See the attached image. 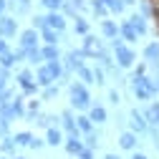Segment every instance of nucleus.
<instances>
[{
    "label": "nucleus",
    "mask_w": 159,
    "mask_h": 159,
    "mask_svg": "<svg viewBox=\"0 0 159 159\" xmlns=\"http://www.w3.org/2000/svg\"><path fill=\"white\" fill-rule=\"evenodd\" d=\"M131 93H134V98H136V101H152V93L142 86V84H131Z\"/></svg>",
    "instance_id": "obj_27"
},
{
    "label": "nucleus",
    "mask_w": 159,
    "mask_h": 159,
    "mask_svg": "<svg viewBox=\"0 0 159 159\" xmlns=\"http://www.w3.org/2000/svg\"><path fill=\"white\" fill-rule=\"evenodd\" d=\"M30 142H33V134L30 131H18L15 134V144L18 147H30Z\"/></svg>",
    "instance_id": "obj_35"
},
{
    "label": "nucleus",
    "mask_w": 159,
    "mask_h": 159,
    "mask_svg": "<svg viewBox=\"0 0 159 159\" xmlns=\"http://www.w3.org/2000/svg\"><path fill=\"white\" fill-rule=\"evenodd\" d=\"M46 68L51 71V76H53V81H61V76H63V61H46Z\"/></svg>",
    "instance_id": "obj_26"
},
{
    "label": "nucleus",
    "mask_w": 159,
    "mask_h": 159,
    "mask_svg": "<svg viewBox=\"0 0 159 159\" xmlns=\"http://www.w3.org/2000/svg\"><path fill=\"white\" fill-rule=\"evenodd\" d=\"M10 106H13V114H15V119H25V114H28V106H25V96L20 93V96H15L13 101H10Z\"/></svg>",
    "instance_id": "obj_20"
},
{
    "label": "nucleus",
    "mask_w": 159,
    "mask_h": 159,
    "mask_svg": "<svg viewBox=\"0 0 159 159\" xmlns=\"http://www.w3.org/2000/svg\"><path fill=\"white\" fill-rule=\"evenodd\" d=\"M58 121H61V116H56V114H38L35 116V124L41 126V129H51V126H58Z\"/></svg>",
    "instance_id": "obj_17"
},
{
    "label": "nucleus",
    "mask_w": 159,
    "mask_h": 159,
    "mask_svg": "<svg viewBox=\"0 0 159 159\" xmlns=\"http://www.w3.org/2000/svg\"><path fill=\"white\" fill-rule=\"evenodd\" d=\"M0 68H3V66H0Z\"/></svg>",
    "instance_id": "obj_57"
},
{
    "label": "nucleus",
    "mask_w": 159,
    "mask_h": 159,
    "mask_svg": "<svg viewBox=\"0 0 159 159\" xmlns=\"http://www.w3.org/2000/svg\"><path fill=\"white\" fill-rule=\"evenodd\" d=\"M56 96H58V84H53V86L43 89V93H41V101H51V98H56Z\"/></svg>",
    "instance_id": "obj_37"
},
{
    "label": "nucleus",
    "mask_w": 159,
    "mask_h": 159,
    "mask_svg": "<svg viewBox=\"0 0 159 159\" xmlns=\"http://www.w3.org/2000/svg\"><path fill=\"white\" fill-rule=\"evenodd\" d=\"M33 28H35L38 33H41V30H46V28H48V23H46V15H35V18H33Z\"/></svg>",
    "instance_id": "obj_40"
},
{
    "label": "nucleus",
    "mask_w": 159,
    "mask_h": 159,
    "mask_svg": "<svg viewBox=\"0 0 159 159\" xmlns=\"http://www.w3.org/2000/svg\"><path fill=\"white\" fill-rule=\"evenodd\" d=\"M46 23H48V28L63 33V30H66V15H63L61 10H51V13L46 15Z\"/></svg>",
    "instance_id": "obj_9"
},
{
    "label": "nucleus",
    "mask_w": 159,
    "mask_h": 159,
    "mask_svg": "<svg viewBox=\"0 0 159 159\" xmlns=\"http://www.w3.org/2000/svg\"><path fill=\"white\" fill-rule=\"evenodd\" d=\"M71 3H73V8H76L78 13H81V10H86V8H89V0H71Z\"/></svg>",
    "instance_id": "obj_46"
},
{
    "label": "nucleus",
    "mask_w": 159,
    "mask_h": 159,
    "mask_svg": "<svg viewBox=\"0 0 159 159\" xmlns=\"http://www.w3.org/2000/svg\"><path fill=\"white\" fill-rule=\"evenodd\" d=\"M25 61L30 63V66H43L46 63V58H43V51L41 48H30V51H25Z\"/></svg>",
    "instance_id": "obj_22"
},
{
    "label": "nucleus",
    "mask_w": 159,
    "mask_h": 159,
    "mask_svg": "<svg viewBox=\"0 0 159 159\" xmlns=\"http://www.w3.org/2000/svg\"><path fill=\"white\" fill-rule=\"evenodd\" d=\"M109 48H111V53H114V61H116L119 68H131V66L136 63V53L129 48V43L121 41V35L114 38V41L109 43Z\"/></svg>",
    "instance_id": "obj_2"
},
{
    "label": "nucleus",
    "mask_w": 159,
    "mask_h": 159,
    "mask_svg": "<svg viewBox=\"0 0 159 159\" xmlns=\"http://www.w3.org/2000/svg\"><path fill=\"white\" fill-rule=\"evenodd\" d=\"M119 147H121L124 152H136V147H139V136H136L134 131L124 129L121 134H119Z\"/></svg>",
    "instance_id": "obj_7"
},
{
    "label": "nucleus",
    "mask_w": 159,
    "mask_h": 159,
    "mask_svg": "<svg viewBox=\"0 0 159 159\" xmlns=\"http://www.w3.org/2000/svg\"><path fill=\"white\" fill-rule=\"evenodd\" d=\"M43 58L46 61H61V51H58V46H43Z\"/></svg>",
    "instance_id": "obj_32"
},
{
    "label": "nucleus",
    "mask_w": 159,
    "mask_h": 159,
    "mask_svg": "<svg viewBox=\"0 0 159 159\" xmlns=\"http://www.w3.org/2000/svg\"><path fill=\"white\" fill-rule=\"evenodd\" d=\"M10 159H25V157H18V154H15V157H10Z\"/></svg>",
    "instance_id": "obj_53"
},
{
    "label": "nucleus",
    "mask_w": 159,
    "mask_h": 159,
    "mask_svg": "<svg viewBox=\"0 0 159 159\" xmlns=\"http://www.w3.org/2000/svg\"><path fill=\"white\" fill-rule=\"evenodd\" d=\"M91 68H93V76H96V86H104V84H106V71H104V66H101V63H93Z\"/></svg>",
    "instance_id": "obj_34"
},
{
    "label": "nucleus",
    "mask_w": 159,
    "mask_h": 159,
    "mask_svg": "<svg viewBox=\"0 0 159 159\" xmlns=\"http://www.w3.org/2000/svg\"><path fill=\"white\" fill-rule=\"evenodd\" d=\"M129 131H134L136 136L149 134V124H147L144 114L139 111V109H131V111H129Z\"/></svg>",
    "instance_id": "obj_4"
},
{
    "label": "nucleus",
    "mask_w": 159,
    "mask_h": 159,
    "mask_svg": "<svg viewBox=\"0 0 159 159\" xmlns=\"http://www.w3.org/2000/svg\"><path fill=\"white\" fill-rule=\"evenodd\" d=\"M15 81H18V86H20L23 96H38V91H41V86L35 84V73H33L30 68L18 71V73H15Z\"/></svg>",
    "instance_id": "obj_3"
},
{
    "label": "nucleus",
    "mask_w": 159,
    "mask_h": 159,
    "mask_svg": "<svg viewBox=\"0 0 159 159\" xmlns=\"http://www.w3.org/2000/svg\"><path fill=\"white\" fill-rule=\"evenodd\" d=\"M43 147H46V139H38V136H33V142H30V147H28V149L38 152V149H43Z\"/></svg>",
    "instance_id": "obj_44"
},
{
    "label": "nucleus",
    "mask_w": 159,
    "mask_h": 159,
    "mask_svg": "<svg viewBox=\"0 0 159 159\" xmlns=\"http://www.w3.org/2000/svg\"><path fill=\"white\" fill-rule=\"evenodd\" d=\"M61 126H63L66 136H84L81 131H78V126H76V114H73V109H63V111H61Z\"/></svg>",
    "instance_id": "obj_5"
},
{
    "label": "nucleus",
    "mask_w": 159,
    "mask_h": 159,
    "mask_svg": "<svg viewBox=\"0 0 159 159\" xmlns=\"http://www.w3.org/2000/svg\"><path fill=\"white\" fill-rule=\"evenodd\" d=\"M18 30L20 28H18V20L13 15H3L0 18V38H13Z\"/></svg>",
    "instance_id": "obj_6"
},
{
    "label": "nucleus",
    "mask_w": 159,
    "mask_h": 159,
    "mask_svg": "<svg viewBox=\"0 0 159 159\" xmlns=\"http://www.w3.org/2000/svg\"><path fill=\"white\" fill-rule=\"evenodd\" d=\"M76 126H78V131H81L84 136L91 134V131L96 129V124L91 121V116H89V114H78V116H76Z\"/></svg>",
    "instance_id": "obj_18"
},
{
    "label": "nucleus",
    "mask_w": 159,
    "mask_h": 159,
    "mask_svg": "<svg viewBox=\"0 0 159 159\" xmlns=\"http://www.w3.org/2000/svg\"><path fill=\"white\" fill-rule=\"evenodd\" d=\"M71 159H78V157H71Z\"/></svg>",
    "instance_id": "obj_55"
},
{
    "label": "nucleus",
    "mask_w": 159,
    "mask_h": 159,
    "mask_svg": "<svg viewBox=\"0 0 159 159\" xmlns=\"http://www.w3.org/2000/svg\"><path fill=\"white\" fill-rule=\"evenodd\" d=\"M38 114H41V98H30V101H28V114H25V119H28V121H35V116Z\"/></svg>",
    "instance_id": "obj_31"
},
{
    "label": "nucleus",
    "mask_w": 159,
    "mask_h": 159,
    "mask_svg": "<svg viewBox=\"0 0 159 159\" xmlns=\"http://www.w3.org/2000/svg\"><path fill=\"white\" fill-rule=\"evenodd\" d=\"M15 149H18L15 136H3V142H0V152H5L8 157H15Z\"/></svg>",
    "instance_id": "obj_30"
},
{
    "label": "nucleus",
    "mask_w": 159,
    "mask_h": 159,
    "mask_svg": "<svg viewBox=\"0 0 159 159\" xmlns=\"http://www.w3.org/2000/svg\"><path fill=\"white\" fill-rule=\"evenodd\" d=\"M89 8L93 10V15L98 18V20H104V18H109V13H111V10H109V8L104 5V0H89Z\"/></svg>",
    "instance_id": "obj_21"
},
{
    "label": "nucleus",
    "mask_w": 159,
    "mask_h": 159,
    "mask_svg": "<svg viewBox=\"0 0 159 159\" xmlns=\"http://www.w3.org/2000/svg\"><path fill=\"white\" fill-rule=\"evenodd\" d=\"M63 142H66V136H63V131L58 129V126L46 129V144H48V147H61Z\"/></svg>",
    "instance_id": "obj_14"
},
{
    "label": "nucleus",
    "mask_w": 159,
    "mask_h": 159,
    "mask_svg": "<svg viewBox=\"0 0 159 159\" xmlns=\"http://www.w3.org/2000/svg\"><path fill=\"white\" fill-rule=\"evenodd\" d=\"M89 30H91L89 20H86L84 15H78L76 20H73V33H76V35H89Z\"/></svg>",
    "instance_id": "obj_29"
},
{
    "label": "nucleus",
    "mask_w": 159,
    "mask_h": 159,
    "mask_svg": "<svg viewBox=\"0 0 159 159\" xmlns=\"http://www.w3.org/2000/svg\"><path fill=\"white\" fill-rule=\"evenodd\" d=\"M63 3H66V0H41V5H43L48 13H51V10H61Z\"/></svg>",
    "instance_id": "obj_36"
},
{
    "label": "nucleus",
    "mask_w": 159,
    "mask_h": 159,
    "mask_svg": "<svg viewBox=\"0 0 159 159\" xmlns=\"http://www.w3.org/2000/svg\"><path fill=\"white\" fill-rule=\"evenodd\" d=\"M0 116H5L8 121H15V114H13V106L5 104V106H0Z\"/></svg>",
    "instance_id": "obj_42"
},
{
    "label": "nucleus",
    "mask_w": 159,
    "mask_h": 159,
    "mask_svg": "<svg viewBox=\"0 0 159 159\" xmlns=\"http://www.w3.org/2000/svg\"><path fill=\"white\" fill-rule=\"evenodd\" d=\"M147 68H149V66H147V61H144V63H136V68H134V73H131V76H147Z\"/></svg>",
    "instance_id": "obj_45"
},
{
    "label": "nucleus",
    "mask_w": 159,
    "mask_h": 159,
    "mask_svg": "<svg viewBox=\"0 0 159 159\" xmlns=\"http://www.w3.org/2000/svg\"><path fill=\"white\" fill-rule=\"evenodd\" d=\"M13 98H15V91H13V89H3V91H0V106L10 104Z\"/></svg>",
    "instance_id": "obj_38"
},
{
    "label": "nucleus",
    "mask_w": 159,
    "mask_h": 159,
    "mask_svg": "<svg viewBox=\"0 0 159 159\" xmlns=\"http://www.w3.org/2000/svg\"><path fill=\"white\" fill-rule=\"evenodd\" d=\"M10 51V46H8V38H0V56L3 53H8Z\"/></svg>",
    "instance_id": "obj_47"
},
{
    "label": "nucleus",
    "mask_w": 159,
    "mask_h": 159,
    "mask_svg": "<svg viewBox=\"0 0 159 159\" xmlns=\"http://www.w3.org/2000/svg\"><path fill=\"white\" fill-rule=\"evenodd\" d=\"M38 43H41V33L35 28H28V30L20 33V48L30 51V48H38Z\"/></svg>",
    "instance_id": "obj_8"
},
{
    "label": "nucleus",
    "mask_w": 159,
    "mask_h": 159,
    "mask_svg": "<svg viewBox=\"0 0 159 159\" xmlns=\"http://www.w3.org/2000/svg\"><path fill=\"white\" fill-rule=\"evenodd\" d=\"M109 101H111L114 106H119V104H121V93H119L116 89H109Z\"/></svg>",
    "instance_id": "obj_43"
},
{
    "label": "nucleus",
    "mask_w": 159,
    "mask_h": 159,
    "mask_svg": "<svg viewBox=\"0 0 159 159\" xmlns=\"http://www.w3.org/2000/svg\"><path fill=\"white\" fill-rule=\"evenodd\" d=\"M101 35L106 38V41H114V38H119V23H116V20H109V18H104V20H101Z\"/></svg>",
    "instance_id": "obj_15"
},
{
    "label": "nucleus",
    "mask_w": 159,
    "mask_h": 159,
    "mask_svg": "<svg viewBox=\"0 0 159 159\" xmlns=\"http://www.w3.org/2000/svg\"><path fill=\"white\" fill-rule=\"evenodd\" d=\"M0 159H10V157H0Z\"/></svg>",
    "instance_id": "obj_54"
},
{
    "label": "nucleus",
    "mask_w": 159,
    "mask_h": 159,
    "mask_svg": "<svg viewBox=\"0 0 159 159\" xmlns=\"http://www.w3.org/2000/svg\"><path fill=\"white\" fill-rule=\"evenodd\" d=\"M8 5H10V3H8V0H0V18H3V15H5V10H8Z\"/></svg>",
    "instance_id": "obj_49"
},
{
    "label": "nucleus",
    "mask_w": 159,
    "mask_h": 159,
    "mask_svg": "<svg viewBox=\"0 0 159 159\" xmlns=\"http://www.w3.org/2000/svg\"><path fill=\"white\" fill-rule=\"evenodd\" d=\"M157 84H159V78H157Z\"/></svg>",
    "instance_id": "obj_56"
},
{
    "label": "nucleus",
    "mask_w": 159,
    "mask_h": 159,
    "mask_svg": "<svg viewBox=\"0 0 159 159\" xmlns=\"http://www.w3.org/2000/svg\"><path fill=\"white\" fill-rule=\"evenodd\" d=\"M104 5H106L114 15H121V13H124V8H126V5H124V0H104Z\"/></svg>",
    "instance_id": "obj_33"
},
{
    "label": "nucleus",
    "mask_w": 159,
    "mask_h": 159,
    "mask_svg": "<svg viewBox=\"0 0 159 159\" xmlns=\"http://www.w3.org/2000/svg\"><path fill=\"white\" fill-rule=\"evenodd\" d=\"M68 93H71V109H76L78 114H89V109L93 106V98L89 93V86L76 78V81H71V86H68Z\"/></svg>",
    "instance_id": "obj_1"
},
{
    "label": "nucleus",
    "mask_w": 159,
    "mask_h": 159,
    "mask_svg": "<svg viewBox=\"0 0 159 159\" xmlns=\"http://www.w3.org/2000/svg\"><path fill=\"white\" fill-rule=\"evenodd\" d=\"M142 114H144V119H147V124H149V126H159V101L149 104Z\"/></svg>",
    "instance_id": "obj_19"
},
{
    "label": "nucleus",
    "mask_w": 159,
    "mask_h": 159,
    "mask_svg": "<svg viewBox=\"0 0 159 159\" xmlns=\"http://www.w3.org/2000/svg\"><path fill=\"white\" fill-rule=\"evenodd\" d=\"M35 84L41 86V89H48V86H53V84H56V81H53V76H51V71L46 68V63L35 68Z\"/></svg>",
    "instance_id": "obj_13"
},
{
    "label": "nucleus",
    "mask_w": 159,
    "mask_h": 159,
    "mask_svg": "<svg viewBox=\"0 0 159 159\" xmlns=\"http://www.w3.org/2000/svg\"><path fill=\"white\" fill-rule=\"evenodd\" d=\"M61 13H63V15H68V18H73V20H76V18H78V10L73 8V3H71V0H66V3H63V8H61Z\"/></svg>",
    "instance_id": "obj_39"
},
{
    "label": "nucleus",
    "mask_w": 159,
    "mask_h": 159,
    "mask_svg": "<svg viewBox=\"0 0 159 159\" xmlns=\"http://www.w3.org/2000/svg\"><path fill=\"white\" fill-rule=\"evenodd\" d=\"M41 41H43V46H58L61 33L53 30V28H46V30H41Z\"/></svg>",
    "instance_id": "obj_25"
},
{
    "label": "nucleus",
    "mask_w": 159,
    "mask_h": 159,
    "mask_svg": "<svg viewBox=\"0 0 159 159\" xmlns=\"http://www.w3.org/2000/svg\"><path fill=\"white\" fill-rule=\"evenodd\" d=\"M63 149H66V154H68V157H78V154L86 149V144L81 142V136H66Z\"/></svg>",
    "instance_id": "obj_10"
},
{
    "label": "nucleus",
    "mask_w": 159,
    "mask_h": 159,
    "mask_svg": "<svg viewBox=\"0 0 159 159\" xmlns=\"http://www.w3.org/2000/svg\"><path fill=\"white\" fill-rule=\"evenodd\" d=\"M84 144L89 147V149H98V144H101V129H93L91 134H86V139H84Z\"/></svg>",
    "instance_id": "obj_28"
},
{
    "label": "nucleus",
    "mask_w": 159,
    "mask_h": 159,
    "mask_svg": "<svg viewBox=\"0 0 159 159\" xmlns=\"http://www.w3.org/2000/svg\"><path fill=\"white\" fill-rule=\"evenodd\" d=\"M89 116H91V121L98 126V124H106L109 121V114H106V109L101 106V104H93L91 109H89Z\"/></svg>",
    "instance_id": "obj_16"
},
{
    "label": "nucleus",
    "mask_w": 159,
    "mask_h": 159,
    "mask_svg": "<svg viewBox=\"0 0 159 159\" xmlns=\"http://www.w3.org/2000/svg\"><path fill=\"white\" fill-rule=\"evenodd\" d=\"M119 35H121V41L124 43H136V38H139V33L134 30V25L129 23V20H121V23H119Z\"/></svg>",
    "instance_id": "obj_11"
},
{
    "label": "nucleus",
    "mask_w": 159,
    "mask_h": 159,
    "mask_svg": "<svg viewBox=\"0 0 159 159\" xmlns=\"http://www.w3.org/2000/svg\"><path fill=\"white\" fill-rule=\"evenodd\" d=\"M144 61L147 63H157L159 61V43L157 41H152V43L144 46Z\"/></svg>",
    "instance_id": "obj_23"
},
{
    "label": "nucleus",
    "mask_w": 159,
    "mask_h": 159,
    "mask_svg": "<svg viewBox=\"0 0 159 159\" xmlns=\"http://www.w3.org/2000/svg\"><path fill=\"white\" fill-rule=\"evenodd\" d=\"M126 20L134 25V30L139 33V35H147L149 33V25H147V15H142V13H131Z\"/></svg>",
    "instance_id": "obj_12"
},
{
    "label": "nucleus",
    "mask_w": 159,
    "mask_h": 159,
    "mask_svg": "<svg viewBox=\"0 0 159 159\" xmlns=\"http://www.w3.org/2000/svg\"><path fill=\"white\" fill-rule=\"evenodd\" d=\"M76 78L81 84H86V86H91V84H96V76H93V68H89V66H81L76 71Z\"/></svg>",
    "instance_id": "obj_24"
},
{
    "label": "nucleus",
    "mask_w": 159,
    "mask_h": 159,
    "mask_svg": "<svg viewBox=\"0 0 159 159\" xmlns=\"http://www.w3.org/2000/svg\"><path fill=\"white\" fill-rule=\"evenodd\" d=\"M131 159H149V157H147V154H142V152H134V154H131Z\"/></svg>",
    "instance_id": "obj_50"
},
{
    "label": "nucleus",
    "mask_w": 159,
    "mask_h": 159,
    "mask_svg": "<svg viewBox=\"0 0 159 159\" xmlns=\"http://www.w3.org/2000/svg\"><path fill=\"white\" fill-rule=\"evenodd\" d=\"M78 159H93V149H89V147H86L81 154H78Z\"/></svg>",
    "instance_id": "obj_48"
},
{
    "label": "nucleus",
    "mask_w": 159,
    "mask_h": 159,
    "mask_svg": "<svg viewBox=\"0 0 159 159\" xmlns=\"http://www.w3.org/2000/svg\"><path fill=\"white\" fill-rule=\"evenodd\" d=\"M3 89H8V78H5V76H0V91H3Z\"/></svg>",
    "instance_id": "obj_51"
},
{
    "label": "nucleus",
    "mask_w": 159,
    "mask_h": 159,
    "mask_svg": "<svg viewBox=\"0 0 159 159\" xmlns=\"http://www.w3.org/2000/svg\"><path fill=\"white\" fill-rule=\"evenodd\" d=\"M3 136H10V121L5 116H0V139Z\"/></svg>",
    "instance_id": "obj_41"
},
{
    "label": "nucleus",
    "mask_w": 159,
    "mask_h": 159,
    "mask_svg": "<svg viewBox=\"0 0 159 159\" xmlns=\"http://www.w3.org/2000/svg\"><path fill=\"white\" fill-rule=\"evenodd\" d=\"M104 159H121L119 154H114V152H109V154H104Z\"/></svg>",
    "instance_id": "obj_52"
}]
</instances>
